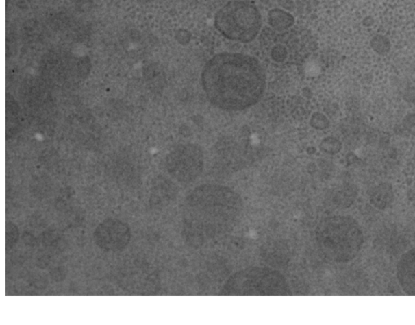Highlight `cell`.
<instances>
[{
  "instance_id": "16",
  "label": "cell",
  "mask_w": 415,
  "mask_h": 325,
  "mask_svg": "<svg viewBox=\"0 0 415 325\" xmlns=\"http://www.w3.org/2000/svg\"><path fill=\"white\" fill-rule=\"evenodd\" d=\"M403 125L408 133L415 136V112L406 116L403 119Z\"/></svg>"
},
{
  "instance_id": "1",
  "label": "cell",
  "mask_w": 415,
  "mask_h": 325,
  "mask_svg": "<svg viewBox=\"0 0 415 325\" xmlns=\"http://www.w3.org/2000/svg\"><path fill=\"white\" fill-rule=\"evenodd\" d=\"M201 79L210 102L226 111H241L257 104L266 85V73L257 59L228 52L208 61Z\"/></svg>"
},
{
  "instance_id": "14",
  "label": "cell",
  "mask_w": 415,
  "mask_h": 325,
  "mask_svg": "<svg viewBox=\"0 0 415 325\" xmlns=\"http://www.w3.org/2000/svg\"><path fill=\"white\" fill-rule=\"evenodd\" d=\"M329 120L324 114L316 112L313 114L311 119V125L313 128L323 130L329 128Z\"/></svg>"
},
{
  "instance_id": "11",
  "label": "cell",
  "mask_w": 415,
  "mask_h": 325,
  "mask_svg": "<svg viewBox=\"0 0 415 325\" xmlns=\"http://www.w3.org/2000/svg\"><path fill=\"white\" fill-rule=\"evenodd\" d=\"M357 195L356 188L347 184L338 189L333 195L334 204L339 208H347L350 206L355 200Z\"/></svg>"
},
{
  "instance_id": "15",
  "label": "cell",
  "mask_w": 415,
  "mask_h": 325,
  "mask_svg": "<svg viewBox=\"0 0 415 325\" xmlns=\"http://www.w3.org/2000/svg\"><path fill=\"white\" fill-rule=\"evenodd\" d=\"M18 237V230L14 224L8 223L6 226V247L10 249L15 245Z\"/></svg>"
},
{
  "instance_id": "18",
  "label": "cell",
  "mask_w": 415,
  "mask_h": 325,
  "mask_svg": "<svg viewBox=\"0 0 415 325\" xmlns=\"http://www.w3.org/2000/svg\"><path fill=\"white\" fill-rule=\"evenodd\" d=\"M191 34L186 29H180L175 35L176 40L180 44H183V45L189 43L190 40H191Z\"/></svg>"
},
{
  "instance_id": "8",
  "label": "cell",
  "mask_w": 415,
  "mask_h": 325,
  "mask_svg": "<svg viewBox=\"0 0 415 325\" xmlns=\"http://www.w3.org/2000/svg\"><path fill=\"white\" fill-rule=\"evenodd\" d=\"M397 278L404 292L415 296V248L401 258L397 267Z\"/></svg>"
},
{
  "instance_id": "17",
  "label": "cell",
  "mask_w": 415,
  "mask_h": 325,
  "mask_svg": "<svg viewBox=\"0 0 415 325\" xmlns=\"http://www.w3.org/2000/svg\"><path fill=\"white\" fill-rule=\"evenodd\" d=\"M78 72L79 75L84 77L87 76L90 71V61L88 58H83L78 62Z\"/></svg>"
},
{
  "instance_id": "19",
  "label": "cell",
  "mask_w": 415,
  "mask_h": 325,
  "mask_svg": "<svg viewBox=\"0 0 415 325\" xmlns=\"http://www.w3.org/2000/svg\"><path fill=\"white\" fill-rule=\"evenodd\" d=\"M286 55L287 52L285 48L281 46H277L275 47V49L273 50V58L277 61V62L284 61L286 59Z\"/></svg>"
},
{
  "instance_id": "12",
  "label": "cell",
  "mask_w": 415,
  "mask_h": 325,
  "mask_svg": "<svg viewBox=\"0 0 415 325\" xmlns=\"http://www.w3.org/2000/svg\"><path fill=\"white\" fill-rule=\"evenodd\" d=\"M370 47L379 55H386L391 50V42L382 34L375 35L370 42Z\"/></svg>"
},
{
  "instance_id": "20",
  "label": "cell",
  "mask_w": 415,
  "mask_h": 325,
  "mask_svg": "<svg viewBox=\"0 0 415 325\" xmlns=\"http://www.w3.org/2000/svg\"><path fill=\"white\" fill-rule=\"evenodd\" d=\"M403 99L406 103H415V86L409 87L403 94Z\"/></svg>"
},
{
  "instance_id": "5",
  "label": "cell",
  "mask_w": 415,
  "mask_h": 325,
  "mask_svg": "<svg viewBox=\"0 0 415 325\" xmlns=\"http://www.w3.org/2000/svg\"><path fill=\"white\" fill-rule=\"evenodd\" d=\"M214 23L224 37L247 43L257 38L262 21L254 4L235 0L221 8L215 16Z\"/></svg>"
},
{
  "instance_id": "21",
  "label": "cell",
  "mask_w": 415,
  "mask_h": 325,
  "mask_svg": "<svg viewBox=\"0 0 415 325\" xmlns=\"http://www.w3.org/2000/svg\"><path fill=\"white\" fill-rule=\"evenodd\" d=\"M363 24L366 26V27H370V26L373 25L374 20L372 19V17H366V19L363 21Z\"/></svg>"
},
{
  "instance_id": "13",
  "label": "cell",
  "mask_w": 415,
  "mask_h": 325,
  "mask_svg": "<svg viewBox=\"0 0 415 325\" xmlns=\"http://www.w3.org/2000/svg\"><path fill=\"white\" fill-rule=\"evenodd\" d=\"M320 147L322 152L329 155H335L342 150V145L337 138L327 137L322 140Z\"/></svg>"
},
{
  "instance_id": "3",
  "label": "cell",
  "mask_w": 415,
  "mask_h": 325,
  "mask_svg": "<svg viewBox=\"0 0 415 325\" xmlns=\"http://www.w3.org/2000/svg\"><path fill=\"white\" fill-rule=\"evenodd\" d=\"M316 239L324 256L336 263L354 260L364 243L359 223L347 216L330 217L321 221L316 230Z\"/></svg>"
},
{
  "instance_id": "6",
  "label": "cell",
  "mask_w": 415,
  "mask_h": 325,
  "mask_svg": "<svg viewBox=\"0 0 415 325\" xmlns=\"http://www.w3.org/2000/svg\"><path fill=\"white\" fill-rule=\"evenodd\" d=\"M166 168L176 181L192 182L204 169V154L197 145H181L167 156Z\"/></svg>"
},
{
  "instance_id": "9",
  "label": "cell",
  "mask_w": 415,
  "mask_h": 325,
  "mask_svg": "<svg viewBox=\"0 0 415 325\" xmlns=\"http://www.w3.org/2000/svg\"><path fill=\"white\" fill-rule=\"evenodd\" d=\"M370 201L377 208L386 209L394 201V191L390 184L381 183L370 193Z\"/></svg>"
},
{
  "instance_id": "10",
  "label": "cell",
  "mask_w": 415,
  "mask_h": 325,
  "mask_svg": "<svg viewBox=\"0 0 415 325\" xmlns=\"http://www.w3.org/2000/svg\"><path fill=\"white\" fill-rule=\"evenodd\" d=\"M268 23L277 30H285L293 25L294 19L289 12L276 8L269 12Z\"/></svg>"
},
{
  "instance_id": "4",
  "label": "cell",
  "mask_w": 415,
  "mask_h": 325,
  "mask_svg": "<svg viewBox=\"0 0 415 325\" xmlns=\"http://www.w3.org/2000/svg\"><path fill=\"white\" fill-rule=\"evenodd\" d=\"M221 296H289L284 276L267 267H249L236 272L224 285Z\"/></svg>"
},
{
  "instance_id": "2",
  "label": "cell",
  "mask_w": 415,
  "mask_h": 325,
  "mask_svg": "<svg viewBox=\"0 0 415 325\" xmlns=\"http://www.w3.org/2000/svg\"><path fill=\"white\" fill-rule=\"evenodd\" d=\"M244 204L236 191L219 184H203L184 201L183 234L186 243L201 248L222 239L236 227Z\"/></svg>"
},
{
  "instance_id": "7",
  "label": "cell",
  "mask_w": 415,
  "mask_h": 325,
  "mask_svg": "<svg viewBox=\"0 0 415 325\" xmlns=\"http://www.w3.org/2000/svg\"><path fill=\"white\" fill-rule=\"evenodd\" d=\"M94 239L96 245L105 252H121L130 243V227L119 219H107L96 228Z\"/></svg>"
}]
</instances>
